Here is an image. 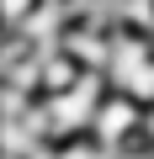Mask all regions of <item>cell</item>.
<instances>
[{"label": "cell", "mask_w": 154, "mask_h": 159, "mask_svg": "<svg viewBox=\"0 0 154 159\" xmlns=\"http://www.w3.org/2000/svg\"><path fill=\"white\" fill-rule=\"evenodd\" d=\"M91 138L106 143L112 154L143 143V106H138L133 96H122V90H106L101 106H96V117H91Z\"/></svg>", "instance_id": "6da1fadb"}, {"label": "cell", "mask_w": 154, "mask_h": 159, "mask_svg": "<svg viewBox=\"0 0 154 159\" xmlns=\"http://www.w3.org/2000/svg\"><path fill=\"white\" fill-rule=\"evenodd\" d=\"M53 154L58 159H117L106 143H96L91 133H80V138H64V143H53Z\"/></svg>", "instance_id": "7a4b0ae2"}]
</instances>
